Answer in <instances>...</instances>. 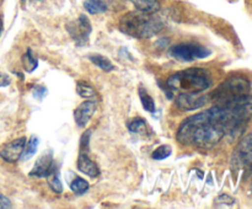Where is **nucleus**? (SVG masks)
Returning a JSON list of instances; mask_svg holds the SVG:
<instances>
[{
    "label": "nucleus",
    "instance_id": "nucleus-1",
    "mask_svg": "<svg viewBox=\"0 0 252 209\" xmlns=\"http://www.w3.org/2000/svg\"><path fill=\"white\" fill-rule=\"evenodd\" d=\"M251 113V95L216 105L185 119L177 130V140L182 144L208 149L218 144L224 135L239 132L250 119Z\"/></svg>",
    "mask_w": 252,
    "mask_h": 209
},
{
    "label": "nucleus",
    "instance_id": "nucleus-2",
    "mask_svg": "<svg viewBox=\"0 0 252 209\" xmlns=\"http://www.w3.org/2000/svg\"><path fill=\"white\" fill-rule=\"evenodd\" d=\"M212 78L208 70L202 68H189L172 74L166 80L170 93L202 92L211 88Z\"/></svg>",
    "mask_w": 252,
    "mask_h": 209
},
{
    "label": "nucleus",
    "instance_id": "nucleus-3",
    "mask_svg": "<svg viewBox=\"0 0 252 209\" xmlns=\"http://www.w3.org/2000/svg\"><path fill=\"white\" fill-rule=\"evenodd\" d=\"M121 31L135 38H150L162 30V22L152 14L128 12L120 21Z\"/></svg>",
    "mask_w": 252,
    "mask_h": 209
},
{
    "label": "nucleus",
    "instance_id": "nucleus-4",
    "mask_svg": "<svg viewBox=\"0 0 252 209\" xmlns=\"http://www.w3.org/2000/svg\"><path fill=\"white\" fill-rule=\"evenodd\" d=\"M249 93H250V83L240 76H234L219 85L211 93V98L213 102H216V105H223V103L233 102Z\"/></svg>",
    "mask_w": 252,
    "mask_h": 209
},
{
    "label": "nucleus",
    "instance_id": "nucleus-5",
    "mask_svg": "<svg viewBox=\"0 0 252 209\" xmlns=\"http://www.w3.org/2000/svg\"><path fill=\"white\" fill-rule=\"evenodd\" d=\"M209 54H211V51L201 44L181 43L170 48V56L182 61H192L196 59L206 58Z\"/></svg>",
    "mask_w": 252,
    "mask_h": 209
},
{
    "label": "nucleus",
    "instance_id": "nucleus-6",
    "mask_svg": "<svg viewBox=\"0 0 252 209\" xmlns=\"http://www.w3.org/2000/svg\"><path fill=\"white\" fill-rule=\"evenodd\" d=\"M208 102H212L211 93L202 95L201 92H185L179 93L176 97V106L182 111L198 110Z\"/></svg>",
    "mask_w": 252,
    "mask_h": 209
},
{
    "label": "nucleus",
    "instance_id": "nucleus-7",
    "mask_svg": "<svg viewBox=\"0 0 252 209\" xmlns=\"http://www.w3.org/2000/svg\"><path fill=\"white\" fill-rule=\"evenodd\" d=\"M66 30L70 36L75 39L76 43L83 46L88 42L89 36L91 33V24L85 15H80L78 19L66 25Z\"/></svg>",
    "mask_w": 252,
    "mask_h": 209
},
{
    "label": "nucleus",
    "instance_id": "nucleus-8",
    "mask_svg": "<svg viewBox=\"0 0 252 209\" xmlns=\"http://www.w3.org/2000/svg\"><path fill=\"white\" fill-rule=\"evenodd\" d=\"M234 164L240 167H252V133L246 135L234 151Z\"/></svg>",
    "mask_w": 252,
    "mask_h": 209
},
{
    "label": "nucleus",
    "instance_id": "nucleus-9",
    "mask_svg": "<svg viewBox=\"0 0 252 209\" xmlns=\"http://www.w3.org/2000/svg\"><path fill=\"white\" fill-rule=\"evenodd\" d=\"M25 145H26V138H17L2 147V149L0 150V157L6 162H16L24 152Z\"/></svg>",
    "mask_w": 252,
    "mask_h": 209
},
{
    "label": "nucleus",
    "instance_id": "nucleus-10",
    "mask_svg": "<svg viewBox=\"0 0 252 209\" xmlns=\"http://www.w3.org/2000/svg\"><path fill=\"white\" fill-rule=\"evenodd\" d=\"M96 111L95 101H85L74 111V119L79 127H85Z\"/></svg>",
    "mask_w": 252,
    "mask_h": 209
},
{
    "label": "nucleus",
    "instance_id": "nucleus-11",
    "mask_svg": "<svg viewBox=\"0 0 252 209\" xmlns=\"http://www.w3.org/2000/svg\"><path fill=\"white\" fill-rule=\"evenodd\" d=\"M53 166H54L53 155H52L51 152H44V154L37 160L34 166L32 167L30 175H31V176H37V177H46L47 174L51 171Z\"/></svg>",
    "mask_w": 252,
    "mask_h": 209
},
{
    "label": "nucleus",
    "instance_id": "nucleus-12",
    "mask_svg": "<svg viewBox=\"0 0 252 209\" xmlns=\"http://www.w3.org/2000/svg\"><path fill=\"white\" fill-rule=\"evenodd\" d=\"M78 169L83 174L88 175L90 177H97L100 175V170H98L97 165L89 157L86 151H80V154H79Z\"/></svg>",
    "mask_w": 252,
    "mask_h": 209
},
{
    "label": "nucleus",
    "instance_id": "nucleus-13",
    "mask_svg": "<svg viewBox=\"0 0 252 209\" xmlns=\"http://www.w3.org/2000/svg\"><path fill=\"white\" fill-rule=\"evenodd\" d=\"M130 1L135 9L143 14H155L161 7L159 0H130Z\"/></svg>",
    "mask_w": 252,
    "mask_h": 209
},
{
    "label": "nucleus",
    "instance_id": "nucleus-14",
    "mask_svg": "<svg viewBox=\"0 0 252 209\" xmlns=\"http://www.w3.org/2000/svg\"><path fill=\"white\" fill-rule=\"evenodd\" d=\"M46 177H47V181H48L49 187L53 189V192H56V193L58 194L63 192V186H62L61 177H59V171L56 167V165L52 167V170L47 174Z\"/></svg>",
    "mask_w": 252,
    "mask_h": 209
},
{
    "label": "nucleus",
    "instance_id": "nucleus-15",
    "mask_svg": "<svg viewBox=\"0 0 252 209\" xmlns=\"http://www.w3.org/2000/svg\"><path fill=\"white\" fill-rule=\"evenodd\" d=\"M84 7L90 14H101V12H105L107 10V5L101 0H85Z\"/></svg>",
    "mask_w": 252,
    "mask_h": 209
},
{
    "label": "nucleus",
    "instance_id": "nucleus-16",
    "mask_svg": "<svg viewBox=\"0 0 252 209\" xmlns=\"http://www.w3.org/2000/svg\"><path fill=\"white\" fill-rule=\"evenodd\" d=\"M37 147H38V139H37V137H34L33 135V137L30 138L27 144L25 145V149L21 155V159L24 160V161L31 159V157L34 155V152L37 151Z\"/></svg>",
    "mask_w": 252,
    "mask_h": 209
},
{
    "label": "nucleus",
    "instance_id": "nucleus-17",
    "mask_svg": "<svg viewBox=\"0 0 252 209\" xmlns=\"http://www.w3.org/2000/svg\"><path fill=\"white\" fill-rule=\"evenodd\" d=\"M139 97H140V101H142L143 108H144L145 111H148V112L154 113L155 112L154 100H153L152 96H150L149 93L147 92V90H144L142 86L139 88Z\"/></svg>",
    "mask_w": 252,
    "mask_h": 209
},
{
    "label": "nucleus",
    "instance_id": "nucleus-18",
    "mask_svg": "<svg viewBox=\"0 0 252 209\" xmlns=\"http://www.w3.org/2000/svg\"><path fill=\"white\" fill-rule=\"evenodd\" d=\"M76 91L84 98H94L96 96L95 89L90 84L85 83V81H78L76 83Z\"/></svg>",
    "mask_w": 252,
    "mask_h": 209
},
{
    "label": "nucleus",
    "instance_id": "nucleus-19",
    "mask_svg": "<svg viewBox=\"0 0 252 209\" xmlns=\"http://www.w3.org/2000/svg\"><path fill=\"white\" fill-rule=\"evenodd\" d=\"M90 60L93 61L95 65H97L98 68H101L105 71H111L115 69V66L112 65V63H111L107 58L101 56V54H93V56H90Z\"/></svg>",
    "mask_w": 252,
    "mask_h": 209
},
{
    "label": "nucleus",
    "instance_id": "nucleus-20",
    "mask_svg": "<svg viewBox=\"0 0 252 209\" xmlns=\"http://www.w3.org/2000/svg\"><path fill=\"white\" fill-rule=\"evenodd\" d=\"M22 64H24V68L27 73H32V71L37 68L38 61H37V59L32 56L31 49H29V51L24 54V57H22Z\"/></svg>",
    "mask_w": 252,
    "mask_h": 209
},
{
    "label": "nucleus",
    "instance_id": "nucleus-21",
    "mask_svg": "<svg viewBox=\"0 0 252 209\" xmlns=\"http://www.w3.org/2000/svg\"><path fill=\"white\" fill-rule=\"evenodd\" d=\"M70 188L74 193L83 194L89 189V182L86 181V179H81V177H75V179L70 182Z\"/></svg>",
    "mask_w": 252,
    "mask_h": 209
},
{
    "label": "nucleus",
    "instance_id": "nucleus-22",
    "mask_svg": "<svg viewBox=\"0 0 252 209\" xmlns=\"http://www.w3.org/2000/svg\"><path fill=\"white\" fill-rule=\"evenodd\" d=\"M128 129L132 133H137V134L144 133V130L147 129V122H145L143 118H134V119L128 124Z\"/></svg>",
    "mask_w": 252,
    "mask_h": 209
},
{
    "label": "nucleus",
    "instance_id": "nucleus-23",
    "mask_svg": "<svg viewBox=\"0 0 252 209\" xmlns=\"http://www.w3.org/2000/svg\"><path fill=\"white\" fill-rule=\"evenodd\" d=\"M172 154V149L170 145H161L153 151V159L164 160Z\"/></svg>",
    "mask_w": 252,
    "mask_h": 209
},
{
    "label": "nucleus",
    "instance_id": "nucleus-24",
    "mask_svg": "<svg viewBox=\"0 0 252 209\" xmlns=\"http://www.w3.org/2000/svg\"><path fill=\"white\" fill-rule=\"evenodd\" d=\"M32 92H33L34 97H37V98H43L44 96L47 95V89L44 88V86L37 85V86H34L33 90H32Z\"/></svg>",
    "mask_w": 252,
    "mask_h": 209
},
{
    "label": "nucleus",
    "instance_id": "nucleus-25",
    "mask_svg": "<svg viewBox=\"0 0 252 209\" xmlns=\"http://www.w3.org/2000/svg\"><path fill=\"white\" fill-rule=\"evenodd\" d=\"M11 208V202L7 197H5L4 194L0 193V209H6Z\"/></svg>",
    "mask_w": 252,
    "mask_h": 209
},
{
    "label": "nucleus",
    "instance_id": "nucleus-26",
    "mask_svg": "<svg viewBox=\"0 0 252 209\" xmlns=\"http://www.w3.org/2000/svg\"><path fill=\"white\" fill-rule=\"evenodd\" d=\"M10 84V78L4 73H0V86H7Z\"/></svg>",
    "mask_w": 252,
    "mask_h": 209
},
{
    "label": "nucleus",
    "instance_id": "nucleus-27",
    "mask_svg": "<svg viewBox=\"0 0 252 209\" xmlns=\"http://www.w3.org/2000/svg\"><path fill=\"white\" fill-rule=\"evenodd\" d=\"M2 26H4V24H2V17H1V15H0V33H1V31H2Z\"/></svg>",
    "mask_w": 252,
    "mask_h": 209
}]
</instances>
